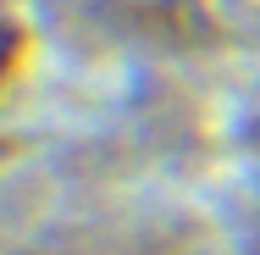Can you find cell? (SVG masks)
<instances>
[{
    "mask_svg": "<svg viewBox=\"0 0 260 255\" xmlns=\"http://www.w3.org/2000/svg\"><path fill=\"white\" fill-rule=\"evenodd\" d=\"M17 55H22V17H17L11 0H0V83L11 78Z\"/></svg>",
    "mask_w": 260,
    "mask_h": 255,
    "instance_id": "cell-1",
    "label": "cell"
},
{
    "mask_svg": "<svg viewBox=\"0 0 260 255\" xmlns=\"http://www.w3.org/2000/svg\"><path fill=\"white\" fill-rule=\"evenodd\" d=\"M249 255H260V239H255V250H249Z\"/></svg>",
    "mask_w": 260,
    "mask_h": 255,
    "instance_id": "cell-2",
    "label": "cell"
}]
</instances>
